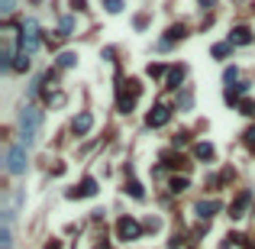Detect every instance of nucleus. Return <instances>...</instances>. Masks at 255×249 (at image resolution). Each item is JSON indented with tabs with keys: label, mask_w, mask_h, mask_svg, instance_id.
I'll list each match as a JSON object with an SVG mask.
<instances>
[{
	"label": "nucleus",
	"mask_w": 255,
	"mask_h": 249,
	"mask_svg": "<svg viewBox=\"0 0 255 249\" xmlns=\"http://www.w3.org/2000/svg\"><path fill=\"white\" fill-rule=\"evenodd\" d=\"M158 226H162V220H158V217H149L146 220V230H158Z\"/></svg>",
	"instance_id": "c756f323"
},
{
	"label": "nucleus",
	"mask_w": 255,
	"mask_h": 249,
	"mask_svg": "<svg viewBox=\"0 0 255 249\" xmlns=\"http://www.w3.org/2000/svg\"><path fill=\"white\" fill-rule=\"evenodd\" d=\"M252 29H249V26H236V29L230 32V42L232 46H252Z\"/></svg>",
	"instance_id": "1a4fd4ad"
},
{
	"label": "nucleus",
	"mask_w": 255,
	"mask_h": 249,
	"mask_svg": "<svg viewBox=\"0 0 255 249\" xmlns=\"http://www.w3.org/2000/svg\"><path fill=\"white\" fill-rule=\"evenodd\" d=\"M94 194H97V181H94V178H84L77 188H71V191H68L71 201H77V197H94Z\"/></svg>",
	"instance_id": "423d86ee"
},
{
	"label": "nucleus",
	"mask_w": 255,
	"mask_h": 249,
	"mask_svg": "<svg viewBox=\"0 0 255 249\" xmlns=\"http://www.w3.org/2000/svg\"><path fill=\"white\" fill-rule=\"evenodd\" d=\"M239 113H246V117H252V113H255V104H252V101H242V104H239Z\"/></svg>",
	"instance_id": "bb28decb"
},
{
	"label": "nucleus",
	"mask_w": 255,
	"mask_h": 249,
	"mask_svg": "<svg viewBox=\"0 0 255 249\" xmlns=\"http://www.w3.org/2000/svg\"><path fill=\"white\" fill-rule=\"evenodd\" d=\"M171 194H181V191H187V188H191V181L187 178H171Z\"/></svg>",
	"instance_id": "aec40b11"
},
{
	"label": "nucleus",
	"mask_w": 255,
	"mask_h": 249,
	"mask_svg": "<svg viewBox=\"0 0 255 249\" xmlns=\"http://www.w3.org/2000/svg\"><path fill=\"white\" fill-rule=\"evenodd\" d=\"M71 32H75V20L65 16V20H62V36H71Z\"/></svg>",
	"instance_id": "393cba45"
},
{
	"label": "nucleus",
	"mask_w": 255,
	"mask_h": 249,
	"mask_svg": "<svg viewBox=\"0 0 255 249\" xmlns=\"http://www.w3.org/2000/svg\"><path fill=\"white\" fill-rule=\"evenodd\" d=\"M210 52H213V58H226V55L232 52V42H217V46L210 49Z\"/></svg>",
	"instance_id": "6ab92c4d"
},
{
	"label": "nucleus",
	"mask_w": 255,
	"mask_h": 249,
	"mask_svg": "<svg viewBox=\"0 0 255 249\" xmlns=\"http://www.w3.org/2000/svg\"><path fill=\"white\" fill-rule=\"evenodd\" d=\"M26 146H10L7 149V171L10 175H23L26 171Z\"/></svg>",
	"instance_id": "20e7f679"
},
{
	"label": "nucleus",
	"mask_w": 255,
	"mask_h": 249,
	"mask_svg": "<svg viewBox=\"0 0 255 249\" xmlns=\"http://www.w3.org/2000/svg\"><path fill=\"white\" fill-rule=\"evenodd\" d=\"M171 120V110L165 107V104H155L152 110H149V117H146V126L149 130H155V126H165Z\"/></svg>",
	"instance_id": "39448f33"
},
{
	"label": "nucleus",
	"mask_w": 255,
	"mask_h": 249,
	"mask_svg": "<svg viewBox=\"0 0 255 249\" xmlns=\"http://www.w3.org/2000/svg\"><path fill=\"white\" fill-rule=\"evenodd\" d=\"M126 194H129V197H136V201H146V191H142V185H139V181H126Z\"/></svg>",
	"instance_id": "dca6fc26"
},
{
	"label": "nucleus",
	"mask_w": 255,
	"mask_h": 249,
	"mask_svg": "<svg viewBox=\"0 0 255 249\" xmlns=\"http://www.w3.org/2000/svg\"><path fill=\"white\" fill-rule=\"evenodd\" d=\"M71 7H75L77 13H84V10H87V0H71Z\"/></svg>",
	"instance_id": "7c9ffc66"
},
{
	"label": "nucleus",
	"mask_w": 255,
	"mask_h": 249,
	"mask_svg": "<svg viewBox=\"0 0 255 249\" xmlns=\"http://www.w3.org/2000/svg\"><path fill=\"white\" fill-rule=\"evenodd\" d=\"M242 94H249V84H236V87L230 84V87H226V94H223V101H226V104H230V107H232V104L239 101Z\"/></svg>",
	"instance_id": "9b49d317"
},
{
	"label": "nucleus",
	"mask_w": 255,
	"mask_h": 249,
	"mask_svg": "<svg viewBox=\"0 0 255 249\" xmlns=\"http://www.w3.org/2000/svg\"><path fill=\"white\" fill-rule=\"evenodd\" d=\"M103 7H107V13H120L123 10V0H103Z\"/></svg>",
	"instance_id": "b1692460"
},
{
	"label": "nucleus",
	"mask_w": 255,
	"mask_h": 249,
	"mask_svg": "<svg viewBox=\"0 0 255 249\" xmlns=\"http://www.w3.org/2000/svg\"><path fill=\"white\" fill-rule=\"evenodd\" d=\"M184 36H187V29H184L181 23H175V26L168 29V36H165V42H168V46H175V42H178V39H184Z\"/></svg>",
	"instance_id": "2eb2a0df"
},
{
	"label": "nucleus",
	"mask_w": 255,
	"mask_h": 249,
	"mask_svg": "<svg viewBox=\"0 0 255 249\" xmlns=\"http://www.w3.org/2000/svg\"><path fill=\"white\" fill-rule=\"evenodd\" d=\"M187 142H191V136H187V133H178V136H175V146H187Z\"/></svg>",
	"instance_id": "cd10ccee"
},
{
	"label": "nucleus",
	"mask_w": 255,
	"mask_h": 249,
	"mask_svg": "<svg viewBox=\"0 0 255 249\" xmlns=\"http://www.w3.org/2000/svg\"><path fill=\"white\" fill-rule=\"evenodd\" d=\"M13 246V230H10V223L0 226V249H10Z\"/></svg>",
	"instance_id": "f3484780"
},
{
	"label": "nucleus",
	"mask_w": 255,
	"mask_h": 249,
	"mask_svg": "<svg viewBox=\"0 0 255 249\" xmlns=\"http://www.w3.org/2000/svg\"><path fill=\"white\" fill-rule=\"evenodd\" d=\"M142 230H146V223H139L136 217H120L116 220V236H120L123 243L142 240Z\"/></svg>",
	"instance_id": "7ed1b4c3"
},
{
	"label": "nucleus",
	"mask_w": 255,
	"mask_h": 249,
	"mask_svg": "<svg viewBox=\"0 0 255 249\" xmlns=\"http://www.w3.org/2000/svg\"><path fill=\"white\" fill-rule=\"evenodd\" d=\"M197 3H201V7L207 10V7H213V3H217V0H197Z\"/></svg>",
	"instance_id": "473e14b6"
},
{
	"label": "nucleus",
	"mask_w": 255,
	"mask_h": 249,
	"mask_svg": "<svg viewBox=\"0 0 255 249\" xmlns=\"http://www.w3.org/2000/svg\"><path fill=\"white\" fill-rule=\"evenodd\" d=\"M246 142H249V146H255V126H249V130H246Z\"/></svg>",
	"instance_id": "2f4dec72"
},
{
	"label": "nucleus",
	"mask_w": 255,
	"mask_h": 249,
	"mask_svg": "<svg viewBox=\"0 0 255 249\" xmlns=\"http://www.w3.org/2000/svg\"><path fill=\"white\" fill-rule=\"evenodd\" d=\"M213 156H217V152H213L210 142H197V146H194V159H197V162H210Z\"/></svg>",
	"instance_id": "f8f14e48"
},
{
	"label": "nucleus",
	"mask_w": 255,
	"mask_h": 249,
	"mask_svg": "<svg viewBox=\"0 0 255 249\" xmlns=\"http://www.w3.org/2000/svg\"><path fill=\"white\" fill-rule=\"evenodd\" d=\"M181 81H184V65L168 68V87H171V91H175V87H181Z\"/></svg>",
	"instance_id": "4468645a"
},
{
	"label": "nucleus",
	"mask_w": 255,
	"mask_h": 249,
	"mask_svg": "<svg viewBox=\"0 0 255 249\" xmlns=\"http://www.w3.org/2000/svg\"><path fill=\"white\" fill-rule=\"evenodd\" d=\"M13 68H16V71H26V68H29V55L20 52V55H16V62H13Z\"/></svg>",
	"instance_id": "4be33fe9"
},
{
	"label": "nucleus",
	"mask_w": 255,
	"mask_h": 249,
	"mask_svg": "<svg viewBox=\"0 0 255 249\" xmlns=\"http://www.w3.org/2000/svg\"><path fill=\"white\" fill-rule=\"evenodd\" d=\"M194 210H197V217H201V220H210V217L220 210V204H217V201H201Z\"/></svg>",
	"instance_id": "9d476101"
},
{
	"label": "nucleus",
	"mask_w": 255,
	"mask_h": 249,
	"mask_svg": "<svg viewBox=\"0 0 255 249\" xmlns=\"http://www.w3.org/2000/svg\"><path fill=\"white\" fill-rule=\"evenodd\" d=\"M39 126H42V110H36L32 104L23 107V113H20V139H23V146H32L39 139Z\"/></svg>",
	"instance_id": "f257e3e1"
},
{
	"label": "nucleus",
	"mask_w": 255,
	"mask_h": 249,
	"mask_svg": "<svg viewBox=\"0 0 255 249\" xmlns=\"http://www.w3.org/2000/svg\"><path fill=\"white\" fill-rule=\"evenodd\" d=\"M13 7H16V0H0V13H3V16L13 13Z\"/></svg>",
	"instance_id": "a878e982"
},
{
	"label": "nucleus",
	"mask_w": 255,
	"mask_h": 249,
	"mask_svg": "<svg viewBox=\"0 0 255 249\" xmlns=\"http://www.w3.org/2000/svg\"><path fill=\"white\" fill-rule=\"evenodd\" d=\"M91 126H94V113H77L75 117V123H71V130H75V136H87L91 133Z\"/></svg>",
	"instance_id": "6e6552de"
},
{
	"label": "nucleus",
	"mask_w": 255,
	"mask_h": 249,
	"mask_svg": "<svg viewBox=\"0 0 255 249\" xmlns=\"http://www.w3.org/2000/svg\"><path fill=\"white\" fill-rule=\"evenodd\" d=\"M77 65V55L75 52H62L58 55V68H75Z\"/></svg>",
	"instance_id": "a211bd4d"
},
{
	"label": "nucleus",
	"mask_w": 255,
	"mask_h": 249,
	"mask_svg": "<svg viewBox=\"0 0 255 249\" xmlns=\"http://www.w3.org/2000/svg\"><path fill=\"white\" fill-rule=\"evenodd\" d=\"M165 71H168V68H165L162 62H152V65H149V68H146V75H149V78H162Z\"/></svg>",
	"instance_id": "412c9836"
},
{
	"label": "nucleus",
	"mask_w": 255,
	"mask_h": 249,
	"mask_svg": "<svg viewBox=\"0 0 255 249\" xmlns=\"http://www.w3.org/2000/svg\"><path fill=\"white\" fill-rule=\"evenodd\" d=\"M46 249H62V243H58V240H52V243H49Z\"/></svg>",
	"instance_id": "72a5a7b5"
},
{
	"label": "nucleus",
	"mask_w": 255,
	"mask_h": 249,
	"mask_svg": "<svg viewBox=\"0 0 255 249\" xmlns=\"http://www.w3.org/2000/svg\"><path fill=\"white\" fill-rule=\"evenodd\" d=\"M39 42H42L39 23H36V20H26L23 29H20V52H23V55H32V52L39 49Z\"/></svg>",
	"instance_id": "f03ea898"
},
{
	"label": "nucleus",
	"mask_w": 255,
	"mask_h": 249,
	"mask_svg": "<svg viewBox=\"0 0 255 249\" xmlns=\"http://www.w3.org/2000/svg\"><path fill=\"white\" fill-rule=\"evenodd\" d=\"M249 249H255V243H252V246H249Z\"/></svg>",
	"instance_id": "f704fd0d"
},
{
	"label": "nucleus",
	"mask_w": 255,
	"mask_h": 249,
	"mask_svg": "<svg viewBox=\"0 0 255 249\" xmlns=\"http://www.w3.org/2000/svg\"><path fill=\"white\" fill-rule=\"evenodd\" d=\"M236 78H239V68H236V65H230V68L223 71V81H226V84H232Z\"/></svg>",
	"instance_id": "5701e85b"
},
{
	"label": "nucleus",
	"mask_w": 255,
	"mask_h": 249,
	"mask_svg": "<svg viewBox=\"0 0 255 249\" xmlns=\"http://www.w3.org/2000/svg\"><path fill=\"white\" fill-rule=\"evenodd\" d=\"M132 104H136V97L126 91V81H123V84H120V113H129Z\"/></svg>",
	"instance_id": "ddd939ff"
},
{
	"label": "nucleus",
	"mask_w": 255,
	"mask_h": 249,
	"mask_svg": "<svg viewBox=\"0 0 255 249\" xmlns=\"http://www.w3.org/2000/svg\"><path fill=\"white\" fill-rule=\"evenodd\" d=\"M146 26H149V16L139 13V16H136V29H146Z\"/></svg>",
	"instance_id": "c85d7f7f"
},
{
	"label": "nucleus",
	"mask_w": 255,
	"mask_h": 249,
	"mask_svg": "<svg viewBox=\"0 0 255 249\" xmlns=\"http://www.w3.org/2000/svg\"><path fill=\"white\" fill-rule=\"evenodd\" d=\"M252 204V191H242L236 201H232V207H230V217L232 220H239V217H246V207Z\"/></svg>",
	"instance_id": "0eeeda50"
}]
</instances>
